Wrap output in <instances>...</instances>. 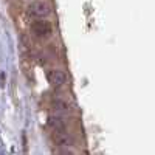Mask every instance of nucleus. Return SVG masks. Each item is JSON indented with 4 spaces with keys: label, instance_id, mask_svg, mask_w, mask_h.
<instances>
[{
    "label": "nucleus",
    "instance_id": "f257e3e1",
    "mask_svg": "<svg viewBox=\"0 0 155 155\" xmlns=\"http://www.w3.org/2000/svg\"><path fill=\"white\" fill-rule=\"evenodd\" d=\"M31 33L37 37V39H47L53 34V27L51 23L45 19H36L34 22H31Z\"/></svg>",
    "mask_w": 155,
    "mask_h": 155
},
{
    "label": "nucleus",
    "instance_id": "f03ea898",
    "mask_svg": "<svg viewBox=\"0 0 155 155\" xmlns=\"http://www.w3.org/2000/svg\"><path fill=\"white\" fill-rule=\"evenodd\" d=\"M51 12V6L44 2V0H37V2H33L28 5V14L31 17H36V19H44L47 17Z\"/></svg>",
    "mask_w": 155,
    "mask_h": 155
},
{
    "label": "nucleus",
    "instance_id": "7ed1b4c3",
    "mask_svg": "<svg viewBox=\"0 0 155 155\" xmlns=\"http://www.w3.org/2000/svg\"><path fill=\"white\" fill-rule=\"evenodd\" d=\"M51 138H53V141L58 146H62V147H68L74 143L73 135L67 129H56V130L51 132Z\"/></svg>",
    "mask_w": 155,
    "mask_h": 155
},
{
    "label": "nucleus",
    "instance_id": "20e7f679",
    "mask_svg": "<svg viewBox=\"0 0 155 155\" xmlns=\"http://www.w3.org/2000/svg\"><path fill=\"white\" fill-rule=\"evenodd\" d=\"M47 79L51 85H54V87H61L64 85L67 81H68V76L67 73L64 71V70H59V68H51L47 71Z\"/></svg>",
    "mask_w": 155,
    "mask_h": 155
},
{
    "label": "nucleus",
    "instance_id": "39448f33",
    "mask_svg": "<svg viewBox=\"0 0 155 155\" xmlns=\"http://www.w3.org/2000/svg\"><path fill=\"white\" fill-rule=\"evenodd\" d=\"M53 109L56 113H59L61 116L62 115H68L71 112V106L65 99H53Z\"/></svg>",
    "mask_w": 155,
    "mask_h": 155
},
{
    "label": "nucleus",
    "instance_id": "423d86ee",
    "mask_svg": "<svg viewBox=\"0 0 155 155\" xmlns=\"http://www.w3.org/2000/svg\"><path fill=\"white\" fill-rule=\"evenodd\" d=\"M58 155H74V153H73L68 147H62V149L59 150V153H58Z\"/></svg>",
    "mask_w": 155,
    "mask_h": 155
}]
</instances>
